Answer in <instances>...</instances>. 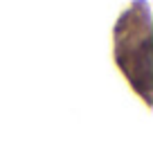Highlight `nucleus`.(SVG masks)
Instances as JSON below:
<instances>
[{"mask_svg": "<svg viewBox=\"0 0 153 153\" xmlns=\"http://www.w3.org/2000/svg\"><path fill=\"white\" fill-rule=\"evenodd\" d=\"M117 61L124 68V72L131 76L133 86L142 95L149 90V20L144 14L142 20H128L124 16V23L117 34Z\"/></svg>", "mask_w": 153, "mask_h": 153, "instance_id": "obj_1", "label": "nucleus"}]
</instances>
